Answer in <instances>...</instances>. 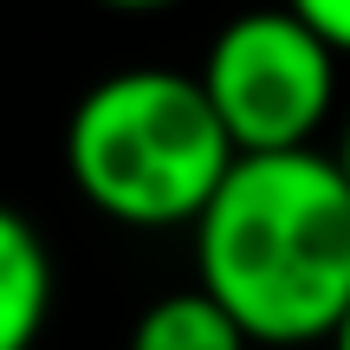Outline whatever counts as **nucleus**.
<instances>
[{
	"label": "nucleus",
	"instance_id": "nucleus-8",
	"mask_svg": "<svg viewBox=\"0 0 350 350\" xmlns=\"http://www.w3.org/2000/svg\"><path fill=\"white\" fill-rule=\"evenodd\" d=\"M331 350H350V312H344V325H338V338H331Z\"/></svg>",
	"mask_w": 350,
	"mask_h": 350
},
{
	"label": "nucleus",
	"instance_id": "nucleus-2",
	"mask_svg": "<svg viewBox=\"0 0 350 350\" xmlns=\"http://www.w3.org/2000/svg\"><path fill=\"white\" fill-rule=\"evenodd\" d=\"M240 163L201 72L130 65L78 98L65 124L72 188L124 227H195Z\"/></svg>",
	"mask_w": 350,
	"mask_h": 350
},
{
	"label": "nucleus",
	"instance_id": "nucleus-5",
	"mask_svg": "<svg viewBox=\"0 0 350 350\" xmlns=\"http://www.w3.org/2000/svg\"><path fill=\"white\" fill-rule=\"evenodd\" d=\"M130 350H253V331L195 279L188 292L143 305V318L130 325Z\"/></svg>",
	"mask_w": 350,
	"mask_h": 350
},
{
	"label": "nucleus",
	"instance_id": "nucleus-1",
	"mask_svg": "<svg viewBox=\"0 0 350 350\" xmlns=\"http://www.w3.org/2000/svg\"><path fill=\"white\" fill-rule=\"evenodd\" d=\"M195 273L260 350L331 344L350 312V175L325 150L240 156L195 221Z\"/></svg>",
	"mask_w": 350,
	"mask_h": 350
},
{
	"label": "nucleus",
	"instance_id": "nucleus-9",
	"mask_svg": "<svg viewBox=\"0 0 350 350\" xmlns=\"http://www.w3.org/2000/svg\"><path fill=\"white\" fill-rule=\"evenodd\" d=\"M338 163H344V175H350V124H344V143H338Z\"/></svg>",
	"mask_w": 350,
	"mask_h": 350
},
{
	"label": "nucleus",
	"instance_id": "nucleus-6",
	"mask_svg": "<svg viewBox=\"0 0 350 350\" xmlns=\"http://www.w3.org/2000/svg\"><path fill=\"white\" fill-rule=\"evenodd\" d=\"M286 7L299 13L312 33H325L331 46H338L344 59H350V0H286Z\"/></svg>",
	"mask_w": 350,
	"mask_h": 350
},
{
	"label": "nucleus",
	"instance_id": "nucleus-3",
	"mask_svg": "<svg viewBox=\"0 0 350 350\" xmlns=\"http://www.w3.org/2000/svg\"><path fill=\"white\" fill-rule=\"evenodd\" d=\"M338 59L325 33L279 7H247L208 39L201 85L221 111L227 137L240 156H273V150H312L338 104Z\"/></svg>",
	"mask_w": 350,
	"mask_h": 350
},
{
	"label": "nucleus",
	"instance_id": "nucleus-7",
	"mask_svg": "<svg viewBox=\"0 0 350 350\" xmlns=\"http://www.w3.org/2000/svg\"><path fill=\"white\" fill-rule=\"evenodd\" d=\"M98 7H117V13H163L175 0H98Z\"/></svg>",
	"mask_w": 350,
	"mask_h": 350
},
{
	"label": "nucleus",
	"instance_id": "nucleus-4",
	"mask_svg": "<svg viewBox=\"0 0 350 350\" xmlns=\"http://www.w3.org/2000/svg\"><path fill=\"white\" fill-rule=\"evenodd\" d=\"M52 318V253L26 214H0V350H33Z\"/></svg>",
	"mask_w": 350,
	"mask_h": 350
}]
</instances>
